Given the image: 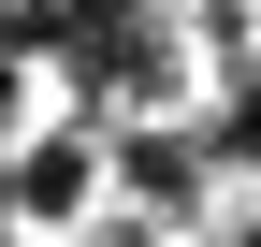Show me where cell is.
<instances>
[{
	"label": "cell",
	"mask_w": 261,
	"mask_h": 247,
	"mask_svg": "<svg viewBox=\"0 0 261 247\" xmlns=\"http://www.w3.org/2000/svg\"><path fill=\"white\" fill-rule=\"evenodd\" d=\"M15 102H29V58H0V116H15Z\"/></svg>",
	"instance_id": "cell-3"
},
{
	"label": "cell",
	"mask_w": 261,
	"mask_h": 247,
	"mask_svg": "<svg viewBox=\"0 0 261 247\" xmlns=\"http://www.w3.org/2000/svg\"><path fill=\"white\" fill-rule=\"evenodd\" d=\"M189 145H203V175H218V189H232V175L261 189V73H218V87H203V131H189Z\"/></svg>",
	"instance_id": "cell-2"
},
{
	"label": "cell",
	"mask_w": 261,
	"mask_h": 247,
	"mask_svg": "<svg viewBox=\"0 0 261 247\" xmlns=\"http://www.w3.org/2000/svg\"><path fill=\"white\" fill-rule=\"evenodd\" d=\"M87 189H102V131H87V116H73V131H29L15 160H0L15 233H29V218H87Z\"/></svg>",
	"instance_id": "cell-1"
}]
</instances>
